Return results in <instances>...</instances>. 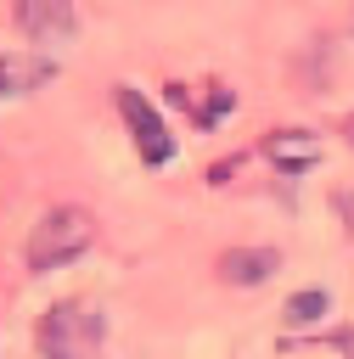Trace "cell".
<instances>
[{
	"label": "cell",
	"mask_w": 354,
	"mask_h": 359,
	"mask_svg": "<svg viewBox=\"0 0 354 359\" xmlns=\"http://www.w3.org/2000/svg\"><path fill=\"white\" fill-rule=\"evenodd\" d=\"M326 309H332L326 292H292L287 297V320L292 325H315V320H326Z\"/></svg>",
	"instance_id": "cell-8"
},
{
	"label": "cell",
	"mask_w": 354,
	"mask_h": 359,
	"mask_svg": "<svg viewBox=\"0 0 354 359\" xmlns=\"http://www.w3.org/2000/svg\"><path fill=\"white\" fill-rule=\"evenodd\" d=\"M343 140H348V146H354V118H348V123H343Z\"/></svg>",
	"instance_id": "cell-10"
},
{
	"label": "cell",
	"mask_w": 354,
	"mask_h": 359,
	"mask_svg": "<svg viewBox=\"0 0 354 359\" xmlns=\"http://www.w3.org/2000/svg\"><path fill=\"white\" fill-rule=\"evenodd\" d=\"M96 241V219L84 213V208H51L34 230H28V247H22V264L34 269V275H45V269H62V264H73L84 247Z\"/></svg>",
	"instance_id": "cell-1"
},
{
	"label": "cell",
	"mask_w": 354,
	"mask_h": 359,
	"mask_svg": "<svg viewBox=\"0 0 354 359\" xmlns=\"http://www.w3.org/2000/svg\"><path fill=\"white\" fill-rule=\"evenodd\" d=\"M11 17H17V28L28 34V39H67L73 34V6L67 0H11Z\"/></svg>",
	"instance_id": "cell-4"
},
{
	"label": "cell",
	"mask_w": 354,
	"mask_h": 359,
	"mask_svg": "<svg viewBox=\"0 0 354 359\" xmlns=\"http://www.w3.org/2000/svg\"><path fill=\"white\" fill-rule=\"evenodd\" d=\"M51 73H56V67H51L45 56H34V50H0V101L34 95Z\"/></svg>",
	"instance_id": "cell-6"
},
{
	"label": "cell",
	"mask_w": 354,
	"mask_h": 359,
	"mask_svg": "<svg viewBox=\"0 0 354 359\" xmlns=\"http://www.w3.org/2000/svg\"><path fill=\"white\" fill-rule=\"evenodd\" d=\"M337 342H343V348H348V359H354V331H343V337H337Z\"/></svg>",
	"instance_id": "cell-9"
},
{
	"label": "cell",
	"mask_w": 354,
	"mask_h": 359,
	"mask_svg": "<svg viewBox=\"0 0 354 359\" xmlns=\"http://www.w3.org/2000/svg\"><path fill=\"white\" fill-rule=\"evenodd\" d=\"M101 337H107V320L90 303H56L39 320V353L45 359H96Z\"/></svg>",
	"instance_id": "cell-2"
},
{
	"label": "cell",
	"mask_w": 354,
	"mask_h": 359,
	"mask_svg": "<svg viewBox=\"0 0 354 359\" xmlns=\"http://www.w3.org/2000/svg\"><path fill=\"white\" fill-rule=\"evenodd\" d=\"M264 151H270L281 168H309V163L320 157L315 135H303V129H275V135H264Z\"/></svg>",
	"instance_id": "cell-7"
},
{
	"label": "cell",
	"mask_w": 354,
	"mask_h": 359,
	"mask_svg": "<svg viewBox=\"0 0 354 359\" xmlns=\"http://www.w3.org/2000/svg\"><path fill=\"white\" fill-rule=\"evenodd\" d=\"M112 101H118V112H124V123H129V135H135V151H140L146 163H169V157H174V140H169L157 107H152L140 90H112Z\"/></svg>",
	"instance_id": "cell-3"
},
{
	"label": "cell",
	"mask_w": 354,
	"mask_h": 359,
	"mask_svg": "<svg viewBox=\"0 0 354 359\" xmlns=\"http://www.w3.org/2000/svg\"><path fill=\"white\" fill-rule=\"evenodd\" d=\"M275 252L270 247H230V252H219V264H214V275L225 280V286H264L270 275H275Z\"/></svg>",
	"instance_id": "cell-5"
}]
</instances>
